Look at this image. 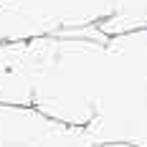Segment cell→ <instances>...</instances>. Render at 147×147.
<instances>
[{
    "label": "cell",
    "mask_w": 147,
    "mask_h": 147,
    "mask_svg": "<svg viewBox=\"0 0 147 147\" xmlns=\"http://www.w3.org/2000/svg\"><path fill=\"white\" fill-rule=\"evenodd\" d=\"M94 147H134V145H124V142H102V145H94Z\"/></svg>",
    "instance_id": "5"
},
{
    "label": "cell",
    "mask_w": 147,
    "mask_h": 147,
    "mask_svg": "<svg viewBox=\"0 0 147 147\" xmlns=\"http://www.w3.org/2000/svg\"><path fill=\"white\" fill-rule=\"evenodd\" d=\"M33 43V96L41 114L86 127L96 114L107 74V41L76 36H43Z\"/></svg>",
    "instance_id": "1"
},
{
    "label": "cell",
    "mask_w": 147,
    "mask_h": 147,
    "mask_svg": "<svg viewBox=\"0 0 147 147\" xmlns=\"http://www.w3.org/2000/svg\"><path fill=\"white\" fill-rule=\"evenodd\" d=\"M33 96V43H0V104L30 107Z\"/></svg>",
    "instance_id": "4"
},
{
    "label": "cell",
    "mask_w": 147,
    "mask_h": 147,
    "mask_svg": "<svg viewBox=\"0 0 147 147\" xmlns=\"http://www.w3.org/2000/svg\"><path fill=\"white\" fill-rule=\"evenodd\" d=\"M0 147H94L84 127H71L33 107L0 104Z\"/></svg>",
    "instance_id": "3"
},
{
    "label": "cell",
    "mask_w": 147,
    "mask_h": 147,
    "mask_svg": "<svg viewBox=\"0 0 147 147\" xmlns=\"http://www.w3.org/2000/svg\"><path fill=\"white\" fill-rule=\"evenodd\" d=\"M147 28V0H0V43L43 36L107 41Z\"/></svg>",
    "instance_id": "2"
}]
</instances>
